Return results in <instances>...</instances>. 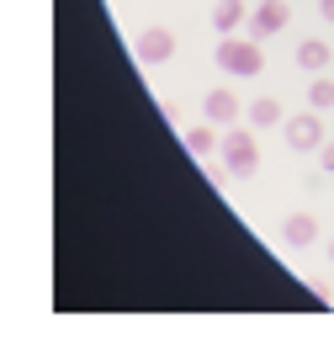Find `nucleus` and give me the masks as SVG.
Masks as SVG:
<instances>
[{"label":"nucleus","instance_id":"15","mask_svg":"<svg viewBox=\"0 0 334 361\" xmlns=\"http://www.w3.org/2000/svg\"><path fill=\"white\" fill-rule=\"evenodd\" d=\"M329 260H334V239H329Z\"/></svg>","mask_w":334,"mask_h":361},{"label":"nucleus","instance_id":"8","mask_svg":"<svg viewBox=\"0 0 334 361\" xmlns=\"http://www.w3.org/2000/svg\"><path fill=\"white\" fill-rule=\"evenodd\" d=\"M281 239H287L292 250H308L313 239H318V218L313 213H292L287 224H281Z\"/></svg>","mask_w":334,"mask_h":361},{"label":"nucleus","instance_id":"3","mask_svg":"<svg viewBox=\"0 0 334 361\" xmlns=\"http://www.w3.org/2000/svg\"><path fill=\"white\" fill-rule=\"evenodd\" d=\"M281 138H287L292 154H318L323 149V112L313 106V112H297L281 123Z\"/></svg>","mask_w":334,"mask_h":361},{"label":"nucleus","instance_id":"2","mask_svg":"<svg viewBox=\"0 0 334 361\" xmlns=\"http://www.w3.org/2000/svg\"><path fill=\"white\" fill-rule=\"evenodd\" d=\"M212 64L223 69V75H239V80H249V75H260L266 69V54H260V43L255 37H218V54H212Z\"/></svg>","mask_w":334,"mask_h":361},{"label":"nucleus","instance_id":"6","mask_svg":"<svg viewBox=\"0 0 334 361\" xmlns=\"http://www.w3.org/2000/svg\"><path fill=\"white\" fill-rule=\"evenodd\" d=\"M239 112H245V106H239V96H234L228 85H218V90H207V96H202V117H207V123H218V128H234Z\"/></svg>","mask_w":334,"mask_h":361},{"label":"nucleus","instance_id":"10","mask_svg":"<svg viewBox=\"0 0 334 361\" xmlns=\"http://www.w3.org/2000/svg\"><path fill=\"white\" fill-rule=\"evenodd\" d=\"M245 117H249V128H276L281 123V102L276 96H255V102L245 106Z\"/></svg>","mask_w":334,"mask_h":361},{"label":"nucleus","instance_id":"9","mask_svg":"<svg viewBox=\"0 0 334 361\" xmlns=\"http://www.w3.org/2000/svg\"><path fill=\"white\" fill-rule=\"evenodd\" d=\"M329 59H334V48L323 43V37H302L297 43V69H308V75H323Z\"/></svg>","mask_w":334,"mask_h":361},{"label":"nucleus","instance_id":"14","mask_svg":"<svg viewBox=\"0 0 334 361\" xmlns=\"http://www.w3.org/2000/svg\"><path fill=\"white\" fill-rule=\"evenodd\" d=\"M318 16H323V22H334V0H318Z\"/></svg>","mask_w":334,"mask_h":361},{"label":"nucleus","instance_id":"11","mask_svg":"<svg viewBox=\"0 0 334 361\" xmlns=\"http://www.w3.org/2000/svg\"><path fill=\"white\" fill-rule=\"evenodd\" d=\"M186 149H191V154H218V149H223V138H218V123H202V128H191V133H186Z\"/></svg>","mask_w":334,"mask_h":361},{"label":"nucleus","instance_id":"5","mask_svg":"<svg viewBox=\"0 0 334 361\" xmlns=\"http://www.w3.org/2000/svg\"><path fill=\"white\" fill-rule=\"evenodd\" d=\"M133 54H138V64H165V59L175 54V32H170V27H144V32L133 37Z\"/></svg>","mask_w":334,"mask_h":361},{"label":"nucleus","instance_id":"4","mask_svg":"<svg viewBox=\"0 0 334 361\" xmlns=\"http://www.w3.org/2000/svg\"><path fill=\"white\" fill-rule=\"evenodd\" d=\"M281 27H292V6H287V0H255L249 37H255V43H266V37H276Z\"/></svg>","mask_w":334,"mask_h":361},{"label":"nucleus","instance_id":"13","mask_svg":"<svg viewBox=\"0 0 334 361\" xmlns=\"http://www.w3.org/2000/svg\"><path fill=\"white\" fill-rule=\"evenodd\" d=\"M318 159H323V170L334 176V138H323V149H318Z\"/></svg>","mask_w":334,"mask_h":361},{"label":"nucleus","instance_id":"1","mask_svg":"<svg viewBox=\"0 0 334 361\" xmlns=\"http://www.w3.org/2000/svg\"><path fill=\"white\" fill-rule=\"evenodd\" d=\"M218 154H223V170H228L234 180H249L260 170V138H255V128H228Z\"/></svg>","mask_w":334,"mask_h":361},{"label":"nucleus","instance_id":"12","mask_svg":"<svg viewBox=\"0 0 334 361\" xmlns=\"http://www.w3.org/2000/svg\"><path fill=\"white\" fill-rule=\"evenodd\" d=\"M308 106L334 112V80H329V75H313V80H308Z\"/></svg>","mask_w":334,"mask_h":361},{"label":"nucleus","instance_id":"7","mask_svg":"<svg viewBox=\"0 0 334 361\" xmlns=\"http://www.w3.org/2000/svg\"><path fill=\"white\" fill-rule=\"evenodd\" d=\"M249 0H218L212 6V27H218V37H234L239 27H249Z\"/></svg>","mask_w":334,"mask_h":361}]
</instances>
